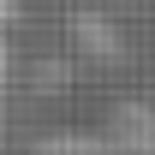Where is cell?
<instances>
[{
    "instance_id": "6da1fadb",
    "label": "cell",
    "mask_w": 155,
    "mask_h": 155,
    "mask_svg": "<svg viewBox=\"0 0 155 155\" xmlns=\"http://www.w3.org/2000/svg\"><path fill=\"white\" fill-rule=\"evenodd\" d=\"M107 143L119 155H155V101H119L107 119Z\"/></svg>"
},
{
    "instance_id": "7a4b0ae2",
    "label": "cell",
    "mask_w": 155,
    "mask_h": 155,
    "mask_svg": "<svg viewBox=\"0 0 155 155\" xmlns=\"http://www.w3.org/2000/svg\"><path fill=\"white\" fill-rule=\"evenodd\" d=\"M30 155H119L107 143V131H48Z\"/></svg>"
},
{
    "instance_id": "3957f363",
    "label": "cell",
    "mask_w": 155,
    "mask_h": 155,
    "mask_svg": "<svg viewBox=\"0 0 155 155\" xmlns=\"http://www.w3.org/2000/svg\"><path fill=\"white\" fill-rule=\"evenodd\" d=\"M6 78H12V42H6V30H0V90H6Z\"/></svg>"
},
{
    "instance_id": "277c9868",
    "label": "cell",
    "mask_w": 155,
    "mask_h": 155,
    "mask_svg": "<svg viewBox=\"0 0 155 155\" xmlns=\"http://www.w3.org/2000/svg\"><path fill=\"white\" fill-rule=\"evenodd\" d=\"M18 24V0H0V30H12Z\"/></svg>"
}]
</instances>
